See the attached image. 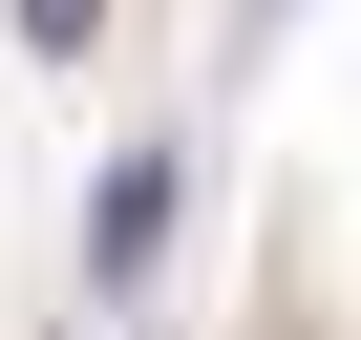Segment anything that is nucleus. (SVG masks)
Here are the masks:
<instances>
[{"label":"nucleus","mask_w":361,"mask_h":340,"mask_svg":"<svg viewBox=\"0 0 361 340\" xmlns=\"http://www.w3.org/2000/svg\"><path fill=\"white\" fill-rule=\"evenodd\" d=\"M0 22H22L43 64H85V43H106V0H0Z\"/></svg>","instance_id":"2"},{"label":"nucleus","mask_w":361,"mask_h":340,"mask_svg":"<svg viewBox=\"0 0 361 340\" xmlns=\"http://www.w3.org/2000/svg\"><path fill=\"white\" fill-rule=\"evenodd\" d=\"M149 255H170V149H128L106 213H85V277H149Z\"/></svg>","instance_id":"1"}]
</instances>
